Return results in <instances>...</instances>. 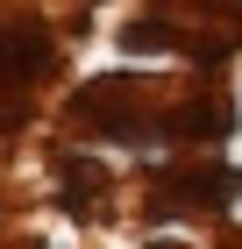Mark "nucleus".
Here are the masks:
<instances>
[{
  "label": "nucleus",
  "mask_w": 242,
  "mask_h": 249,
  "mask_svg": "<svg viewBox=\"0 0 242 249\" xmlns=\"http://www.w3.org/2000/svg\"><path fill=\"white\" fill-rule=\"evenodd\" d=\"M50 57H57V43H50V29H43V15L7 7V15H0V128H21V114H29V100H36Z\"/></svg>",
  "instance_id": "nucleus-1"
},
{
  "label": "nucleus",
  "mask_w": 242,
  "mask_h": 249,
  "mask_svg": "<svg viewBox=\"0 0 242 249\" xmlns=\"http://www.w3.org/2000/svg\"><path fill=\"white\" fill-rule=\"evenodd\" d=\"M235 185H242L235 164L171 171V178H157V192H149V213H157V221H171V213H221V207H235Z\"/></svg>",
  "instance_id": "nucleus-2"
},
{
  "label": "nucleus",
  "mask_w": 242,
  "mask_h": 249,
  "mask_svg": "<svg viewBox=\"0 0 242 249\" xmlns=\"http://www.w3.org/2000/svg\"><path fill=\"white\" fill-rule=\"evenodd\" d=\"M72 128L78 135H114V142H143V114H135V86L129 78H93V86H78L72 100Z\"/></svg>",
  "instance_id": "nucleus-3"
},
{
  "label": "nucleus",
  "mask_w": 242,
  "mask_h": 249,
  "mask_svg": "<svg viewBox=\"0 0 242 249\" xmlns=\"http://www.w3.org/2000/svg\"><path fill=\"white\" fill-rule=\"evenodd\" d=\"M171 135H200V142H221V135H235V100H192V107H178L171 114Z\"/></svg>",
  "instance_id": "nucleus-4"
},
{
  "label": "nucleus",
  "mask_w": 242,
  "mask_h": 249,
  "mask_svg": "<svg viewBox=\"0 0 242 249\" xmlns=\"http://www.w3.org/2000/svg\"><path fill=\"white\" fill-rule=\"evenodd\" d=\"M57 178H64V192H57V199H64L72 213H93V207H100V185H107V171H100V164H86V157H57Z\"/></svg>",
  "instance_id": "nucleus-5"
},
{
  "label": "nucleus",
  "mask_w": 242,
  "mask_h": 249,
  "mask_svg": "<svg viewBox=\"0 0 242 249\" xmlns=\"http://www.w3.org/2000/svg\"><path fill=\"white\" fill-rule=\"evenodd\" d=\"M121 50H129V57H157V50H178V29H164V21H129V29H121Z\"/></svg>",
  "instance_id": "nucleus-6"
}]
</instances>
